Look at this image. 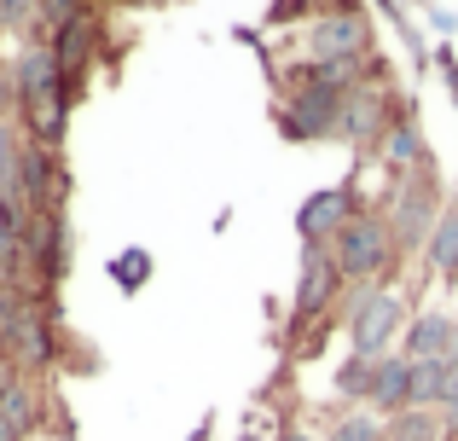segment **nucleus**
Instances as JSON below:
<instances>
[{"label": "nucleus", "mask_w": 458, "mask_h": 441, "mask_svg": "<svg viewBox=\"0 0 458 441\" xmlns=\"http://www.w3.org/2000/svg\"><path fill=\"white\" fill-rule=\"evenodd\" d=\"M383 430H389V419H377L371 407H336L319 441H383Z\"/></svg>", "instance_id": "17"}, {"label": "nucleus", "mask_w": 458, "mask_h": 441, "mask_svg": "<svg viewBox=\"0 0 458 441\" xmlns=\"http://www.w3.org/2000/svg\"><path fill=\"white\" fill-rule=\"evenodd\" d=\"M18 198L30 204V216H58L70 204V169L64 151H47L23 140V163H18Z\"/></svg>", "instance_id": "11"}, {"label": "nucleus", "mask_w": 458, "mask_h": 441, "mask_svg": "<svg viewBox=\"0 0 458 441\" xmlns=\"http://www.w3.org/2000/svg\"><path fill=\"white\" fill-rule=\"evenodd\" d=\"M343 99H348V88H336V81L319 76L313 64L291 58L284 76H279V111H273V128L284 134V146H325V140H336Z\"/></svg>", "instance_id": "2"}, {"label": "nucleus", "mask_w": 458, "mask_h": 441, "mask_svg": "<svg viewBox=\"0 0 458 441\" xmlns=\"http://www.w3.org/2000/svg\"><path fill=\"white\" fill-rule=\"evenodd\" d=\"M12 105H18V88H12V58L0 47V123H12Z\"/></svg>", "instance_id": "26"}, {"label": "nucleus", "mask_w": 458, "mask_h": 441, "mask_svg": "<svg viewBox=\"0 0 458 441\" xmlns=\"http://www.w3.org/2000/svg\"><path fill=\"white\" fill-rule=\"evenodd\" d=\"M331 256H336V267H343L348 284H401V273H406V256L394 250V233H389V221H383L377 204L360 209V216L336 233Z\"/></svg>", "instance_id": "6"}, {"label": "nucleus", "mask_w": 458, "mask_h": 441, "mask_svg": "<svg viewBox=\"0 0 458 441\" xmlns=\"http://www.w3.org/2000/svg\"><path fill=\"white\" fill-rule=\"evenodd\" d=\"M371 377H377V360L343 349V360L331 366V401H343V407H366V401H371Z\"/></svg>", "instance_id": "16"}, {"label": "nucleus", "mask_w": 458, "mask_h": 441, "mask_svg": "<svg viewBox=\"0 0 458 441\" xmlns=\"http://www.w3.org/2000/svg\"><path fill=\"white\" fill-rule=\"evenodd\" d=\"M47 47H53L58 70H64L70 105H81V99H88V88H93V70H99V58L111 53V23H105V12H88V18L64 23V30H58Z\"/></svg>", "instance_id": "9"}, {"label": "nucleus", "mask_w": 458, "mask_h": 441, "mask_svg": "<svg viewBox=\"0 0 458 441\" xmlns=\"http://www.w3.org/2000/svg\"><path fill=\"white\" fill-rule=\"evenodd\" d=\"M313 12H319L313 0H267L261 23H267V30H279V23H302V30H308V23H313Z\"/></svg>", "instance_id": "25"}, {"label": "nucleus", "mask_w": 458, "mask_h": 441, "mask_svg": "<svg viewBox=\"0 0 458 441\" xmlns=\"http://www.w3.org/2000/svg\"><path fill=\"white\" fill-rule=\"evenodd\" d=\"M418 273L436 279V284H447V291H458V186L447 192V209H441L424 256H418Z\"/></svg>", "instance_id": "14"}, {"label": "nucleus", "mask_w": 458, "mask_h": 441, "mask_svg": "<svg viewBox=\"0 0 458 441\" xmlns=\"http://www.w3.org/2000/svg\"><path fill=\"white\" fill-rule=\"evenodd\" d=\"M406 319H412V302H406L401 284H348L343 302H336L348 354H366V360H383V354L401 349Z\"/></svg>", "instance_id": "3"}, {"label": "nucleus", "mask_w": 458, "mask_h": 441, "mask_svg": "<svg viewBox=\"0 0 458 441\" xmlns=\"http://www.w3.org/2000/svg\"><path fill=\"white\" fill-rule=\"evenodd\" d=\"M209 436H215V419H203V424H198V436H191V441H209Z\"/></svg>", "instance_id": "30"}, {"label": "nucleus", "mask_w": 458, "mask_h": 441, "mask_svg": "<svg viewBox=\"0 0 458 441\" xmlns=\"http://www.w3.org/2000/svg\"><path fill=\"white\" fill-rule=\"evenodd\" d=\"M377 174L383 181H401V174H412V169H424V163H436L429 157V140H424V123H418V111L406 105L401 116H394V128L383 134V146H377ZM366 163V169H371Z\"/></svg>", "instance_id": "12"}, {"label": "nucleus", "mask_w": 458, "mask_h": 441, "mask_svg": "<svg viewBox=\"0 0 458 441\" xmlns=\"http://www.w3.org/2000/svg\"><path fill=\"white\" fill-rule=\"evenodd\" d=\"M401 354L406 360H458V314H447V308H436V302L412 308Z\"/></svg>", "instance_id": "13"}, {"label": "nucleus", "mask_w": 458, "mask_h": 441, "mask_svg": "<svg viewBox=\"0 0 458 441\" xmlns=\"http://www.w3.org/2000/svg\"><path fill=\"white\" fill-rule=\"evenodd\" d=\"M70 256H76V233H70V209L58 216H35L30 238H23V261H30V279L41 291H58L70 279Z\"/></svg>", "instance_id": "10"}, {"label": "nucleus", "mask_w": 458, "mask_h": 441, "mask_svg": "<svg viewBox=\"0 0 458 441\" xmlns=\"http://www.w3.org/2000/svg\"><path fill=\"white\" fill-rule=\"evenodd\" d=\"M447 384H453V360H412V407L441 412Z\"/></svg>", "instance_id": "18"}, {"label": "nucleus", "mask_w": 458, "mask_h": 441, "mask_svg": "<svg viewBox=\"0 0 458 441\" xmlns=\"http://www.w3.org/2000/svg\"><path fill=\"white\" fill-rule=\"evenodd\" d=\"M30 204L23 198H0V244H18L23 250V238H30Z\"/></svg>", "instance_id": "23"}, {"label": "nucleus", "mask_w": 458, "mask_h": 441, "mask_svg": "<svg viewBox=\"0 0 458 441\" xmlns=\"http://www.w3.org/2000/svg\"><path fill=\"white\" fill-rule=\"evenodd\" d=\"M377 419H394V412L412 407V360H406L401 349L383 354L377 360V377H371V401H366Z\"/></svg>", "instance_id": "15"}, {"label": "nucleus", "mask_w": 458, "mask_h": 441, "mask_svg": "<svg viewBox=\"0 0 458 441\" xmlns=\"http://www.w3.org/2000/svg\"><path fill=\"white\" fill-rule=\"evenodd\" d=\"M389 441H441V412L429 407H406L389 419V430H383Z\"/></svg>", "instance_id": "20"}, {"label": "nucleus", "mask_w": 458, "mask_h": 441, "mask_svg": "<svg viewBox=\"0 0 458 441\" xmlns=\"http://www.w3.org/2000/svg\"><path fill=\"white\" fill-rule=\"evenodd\" d=\"M88 0H41V41H53L64 23H76V18H88Z\"/></svg>", "instance_id": "22"}, {"label": "nucleus", "mask_w": 458, "mask_h": 441, "mask_svg": "<svg viewBox=\"0 0 458 441\" xmlns=\"http://www.w3.org/2000/svg\"><path fill=\"white\" fill-rule=\"evenodd\" d=\"M383 441H389V436H383Z\"/></svg>", "instance_id": "33"}, {"label": "nucleus", "mask_w": 458, "mask_h": 441, "mask_svg": "<svg viewBox=\"0 0 458 441\" xmlns=\"http://www.w3.org/2000/svg\"><path fill=\"white\" fill-rule=\"evenodd\" d=\"M453 30H458V18H453Z\"/></svg>", "instance_id": "32"}, {"label": "nucleus", "mask_w": 458, "mask_h": 441, "mask_svg": "<svg viewBox=\"0 0 458 441\" xmlns=\"http://www.w3.org/2000/svg\"><path fill=\"white\" fill-rule=\"evenodd\" d=\"M0 35L12 41H41V0H0Z\"/></svg>", "instance_id": "19"}, {"label": "nucleus", "mask_w": 458, "mask_h": 441, "mask_svg": "<svg viewBox=\"0 0 458 441\" xmlns=\"http://www.w3.org/2000/svg\"><path fill=\"white\" fill-rule=\"evenodd\" d=\"M406 93L389 81V70H371L366 81H354L348 88V99H343V123H336V140H343L348 151H354V163H371L377 157V146H383V134L394 128V116L406 111Z\"/></svg>", "instance_id": "5"}, {"label": "nucleus", "mask_w": 458, "mask_h": 441, "mask_svg": "<svg viewBox=\"0 0 458 441\" xmlns=\"http://www.w3.org/2000/svg\"><path fill=\"white\" fill-rule=\"evenodd\" d=\"M12 88H18V105H12V123L30 146H47V151H64V134H70V105L64 93V70H58L53 47L47 41H23L12 53Z\"/></svg>", "instance_id": "1"}, {"label": "nucleus", "mask_w": 458, "mask_h": 441, "mask_svg": "<svg viewBox=\"0 0 458 441\" xmlns=\"http://www.w3.org/2000/svg\"><path fill=\"white\" fill-rule=\"evenodd\" d=\"M436 64H441V81H447V99L458 105V53L453 47H436Z\"/></svg>", "instance_id": "27"}, {"label": "nucleus", "mask_w": 458, "mask_h": 441, "mask_svg": "<svg viewBox=\"0 0 458 441\" xmlns=\"http://www.w3.org/2000/svg\"><path fill=\"white\" fill-rule=\"evenodd\" d=\"M111 279L123 284V291H140V284L151 279V256L146 250H123V256L111 261Z\"/></svg>", "instance_id": "24"}, {"label": "nucleus", "mask_w": 458, "mask_h": 441, "mask_svg": "<svg viewBox=\"0 0 458 441\" xmlns=\"http://www.w3.org/2000/svg\"><path fill=\"white\" fill-rule=\"evenodd\" d=\"M238 441H279V436H267V430H256V424H244V430H238Z\"/></svg>", "instance_id": "29"}, {"label": "nucleus", "mask_w": 458, "mask_h": 441, "mask_svg": "<svg viewBox=\"0 0 458 441\" xmlns=\"http://www.w3.org/2000/svg\"><path fill=\"white\" fill-rule=\"evenodd\" d=\"M377 209H383V221H389L394 250L406 256V267H418V256H424V244H429V233H436L441 209H447V181H441L436 163H424V169L401 174V181H383Z\"/></svg>", "instance_id": "4"}, {"label": "nucleus", "mask_w": 458, "mask_h": 441, "mask_svg": "<svg viewBox=\"0 0 458 441\" xmlns=\"http://www.w3.org/2000/svg\"><path fill=\"white\" fill-rule=\"evenodd\" d=\"M279 441H319L313 424H279Z\"/></svg>", "instance_id": "28"}, {"label": "nucleus", "mask_w": 458, "mask_h": 441, "mask_svg": "<svg viewBox=\"0 0 458 441\" xmlns=\"http://www.w3.org/2000/svg\"><path fill=\"white\" fill-rule=\"evenodd\" d=\"M88 6H93V12H111V6H123V0H88Z\"/></svg>", "instance_id": "31"}, {"label": "nucleus", "mask_w": 458, "mask_h": 441, "mask_svg": "<svg viewBox=\"0 0 458 441\" xmlns=\"http://www.w3.org/2000/svg\"><path fill=\"white\" fill-rule=\"evenodd\" d=\"M360 209H371L366 163H354V169H348L336 186H319V192L302 198V209H296V238H302V250L308 244H336V233H343Z\"/></svg>", "instance_id": "8"}, {"label": "nucleus", "mask_w": 458, "mask_h": 441, "mask_svg": "<svg viewBox=\"0 0 458 441\" xmlns=\"http://www.w3.org/2000/svg\"><path fill=\"white\" fill-rule=\"evenodd\" d=\"M18 163H23V134L18 123H0V198H18Z\"/></svg>", "instance_id": "21"}, {"label": "nucleus", "mask_w": 458, "mask_h": 441, "mask_svg": "<svg viewBox=\"0 0 458 441\" xmlns=\"http://www.w3.org/2000/svg\"><path fill=\"white\" fill-rule=\"evenodd\" d=\"M348 279L343 267H336L331 244H308L302 250V267H296V296H291V326H284V343H291V354L302 349L319 326H331L336 319V302H343ZM343 331V326H336Z\"/></svg>", "instance_id": "7"}]
</instances>
